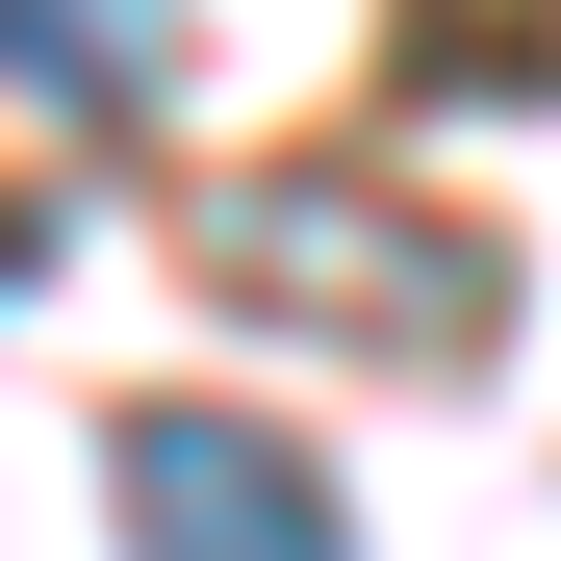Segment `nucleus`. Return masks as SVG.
I'll use <instances>...</instances> for the list:
<instances>
[{"label":"nucleus","instance_id":"1","mask_svg":"<svg viewBox=\"0 0 561 561\" xmlns=\"http://www.w3.org/2000/svg\"><path fill=\"white\" fill-rule=\"evenodd\" d=\"M103 485H128V561H357L332 459H307V434H255V409H128V434H103Z\"/></svg>","mask_w":561,"mask_h":561},{"label":"nucleus","instance_id":"2","mask_svg":"<svg viewBox=\"0 0 561 561\" xmlns=\"http://www.w3.org/2000/svg\"><path fill=\"white\" fill-rule=\"evenodd\" d=\"M409 205H307V179H255V205L205 230L230 307H332V332H383V357H459L485 332V255H383Z\"/></svg>","mask_w":561,"mask_h":561},{"label":"nucleus","instance_id":"3","mask_svg":"<svg viewBox=\"0 0 561 561\" xmlns=\"http://www.w3.org/2000/svg\"><path fill=\"white\" fill-rule=\"evenodd\" d=\"M0 103L153 128V103H179V0H0Z\"/></svg>","mask_w":561,"mask_h":561}]
</instances>
